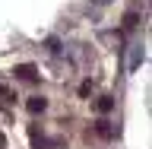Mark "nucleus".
<instances>
[{
	"label": "nucleus",
	"mask_w": 152,
	"mask_h": 149,
	"mask_svg": "<svg viewBox=\"0 0 152 149\" xmlns=\"http://www.w3.org/2000/svg\"><path fill=\"white\" fill-rule=\"evenodd\" d=\"M13 76L16 79H26V83H38V67L35 64H19L13 70Z\"/></svg>",
	"instance_id": "nucleus-1"
},
{
	"label": "nucleus",
	"mask_w": 152,
	"mask_h": 149,
	"mask_svg": "<svg viewBox=\"0 0 152 149\" xmlns=\"http://www.w3.org/2000/svg\"><path fill=\"white\" fill-rule=\"evenodd\" d=\"M0 149H7V137L3 133H0Z\"/></svg>",
	"instance_id": "nucleus-9"
},
{
	"label": "nucleus",
	"mask_w": 152,
	"mask_h": 149,
	"mask_svg": "<svg viewBox=\"0 0 152 149\" xmlns=\"http://www.w3.org/2000/svg\"><path fill=\"white\" fill-rule=\"evenodd\" d=\"M95 130H98V137H111V127H108V121H98V124H95Z\"/></svg>",
	"instance_id": "nucleus-5"
},
{
	"label": "nucleus",
	"mask_w": 152,
	"mask_h": 149,
	"mask_svg": "<svg viewBox=\"0 0 152 149\" xmlns=\"http://www.w3.org/2000/svg\"><path fill=\"white\" fill-rule=\"evenodd\" d=\"M95 108H98V111H102V114H108V111H111V108H114V98H111V95H102V98L95 102Z\"/></svg>",
	"instance_id": "nucleus-3"
},
{
	"label": "nucleus",
	"mask_w": 152,
	"mask_h": 149,
	"mask_svg": "<svg viewBox=\"0 0 152 149\" xmlns=\"http://www.w3.org/2000/svg\"><path fill=\"white\" fill-rule=\"evenodd\" d=\"M140 26V13H127L124 16V29H136Z\"/></svg>",
	"instance_id": "nucleus-4"
},
{
	"label": "nucleus",
	"mask_w": 152,
	"mask_h": 149,
	"mask_svg": "<svg viewBox=\"0 0 152 149\" xmlns=\"http://www.w3.org/2000/svg\"><path fill=\"white\" fill-rule=\"evenodd\" d=\"M95 3H108V0H95Z\"/></svg>",
	"instance_id": "nucleus-10"
},
{
	"label": "nucleus",
	"mask_w": 152,
	"mask_h": 149,
	"mask_svg": "<svg viewBox=\"0 0 152 149\" xmlns=\"http://www.w3.org/2000/svg\"><path fill=\"white\" fill-rule=\"evenodd\" d=\"M48 48H51V51L57 54V51H60V41H57V38H48Z\"/></svg>",
	"instance_id": "nucleus-8"
},
{
	"label": "nucleus",
	"mask_w": 152,
	"mask_h": 149,
	"mask_svg": "<svg viewBox=\"0 0 152 149\" xmlns=\"http://www.w3.org/2000/svg\"><path fill=\"white\" fill-rule=\"evenodd\" d=\"M140 60H142V51H133V57H130V70H136V67H140Z\"/></svg>",
	"instance_id": "nucleus-6"
},
{
	"label": "nucleus",
	"mask_w": 152,
	"mask_h": 149,
	"mask_svg": "<svg viewBox=\"0 0 152 149\" xmlns=\"http://www.w3.org/2000/svg\"><path fill=\"white\" fill-rule=\"evenodd\" d=\"M89 92H92V83H89V79H86V83L79 86V95H83V98H86V95H89Z\"/></svg>",
	"instance_id": "nucleus-7"
},
{
	"label": "nucleus",
	"mask_w": 152,
	"mask_h": 149,
	"mask_svg": "<svg viewBox=\"0 0 152 149\" xmlns=\"http://www.w3.org/2000/svg\"><path fill=\"white\" fill-rule=\"evenodd\" d=\"M26 108H28V114H41V111L48 108V98L35 95V98H28V102H26Z\"/></svg>",
	"instance_id": "nucleus-2"
}]
</instances>
